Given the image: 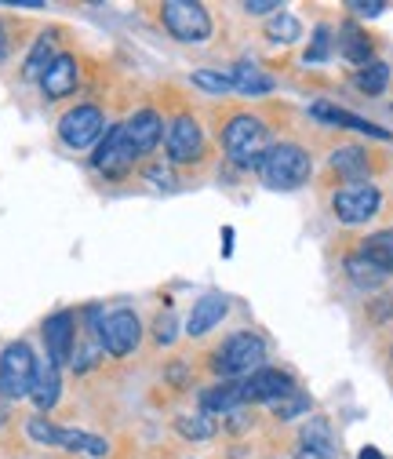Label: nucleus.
<instances>
[{
  "label": "nucleus",
  "instance_id": "nucleus-20",
  "mask_svg": "<svg viewBox=\"0 0 393 459\" xmlns=\"http://www.w3.org/2000/svg\"><path fill=\"white\" fill-rule=\"evenodd\" d=\"M241 401H244L241 383H218V386H208L201 394V409L204 412H234Z\"/></svg>",
  "mask_w": 393,
  "mask_h": 459
},
{
  "label": "nucleus",
  "instance_id": "nucleus-8",
  "mask_svg": "<svg viewBox=\"0 0 393 459\" xmlns=\"http://www.w3.org/2000/svg\"><path fill=\"white\" fill-rule=\"evenodd\" d=\"M379 204H382V194H379V186H372V183H346L339 194L331 197L335 219L346 222V226L368 222V219L379 212Z\"/></svg>",
  "mask_w": 393,
  "mask_h": 459
},
{
  "label": "nucleus",
  "instance_id": "nucleus-12",
  "mask_svg": "<svg viewBox=\"0 0 393 459\" xmlns=\"http://www.w3.org/2000/svg\"><path fill=\"white\" fill-rule=\"evenodd\" d=\"M241 394H244V401H255V405H277V401L295 394V383L280 368H259L241 383Z\"/></svg>",
  "mask_w": 393,
  "mask_h": 459
},
{
  "label": "nucleus",
  "instance_id": "nucleus-33",
  "mask_svg": "<svg viewBox=\"0 0 393 459\" xmlns=\"http://www.w3.org/2000/svg\"><path fill=\"white\" fill-rule=\"evenodd\" d=\"M328 51H331V30H328V26H317V33H313V48L306 51V63H324V59H328Z\"/></svg>",
  "mask_w": 393,
  "mask_h": 459
},
{
  "label": "nucleus",
  "instance_id": "nucleus-36",
  "mask_svg": "<svg viewBox=\"0 0 393 459\" xmlns=\"http://www.w3.org/2000/svg\"><path fill=\"white\" fill-rule=\"evenodd\" d=\"M146 179H150V183H160V186H175L172 171H164V168H150V171H146Z\"/></svg>",
  "mask_w": 393,
  "mask_h": 459
},
{
  "label": "nucleus",
  "instance_id": "nucleus-17",
  "mask_svg": "<svg viewBox=\"0 0 393 459\" xmlns=\"http://www.w3.org/2000/svg\"><path fill=\"white\" fill-rule=\"evenodd\" d=\"M59 394H63V379H59V368H55L51 361L37 365V376H33V390H30L33 405H37L40 412H47V409H55V405H59Z\"/></svg>",
  "mask_w": 393,
  "mask_h": 459
},
{
  "label": "nucleus",
  "instance_id": "nucleus-11",
  "mask_svg": "<svg viewBox=\"0 0 393 459\" xmlns=\"http://www.w3.org/2000/svg\"><path fill=\"white\" fill-rule=\"evenodd\" d=\"M44 347H47V361L55 368H63L66 361H73V347H77V321L70 310H59L44 321Z\"/></svg>",
  "mask_w": 393,
  "mask_h": 459
},
{
  "label": "nucleus",
  "instance_id": "nucleus-34",
  "mask_svg": "<svg viewBox=\"0 0 393 459\" xmlns=\"http://www.w3.org/2000/svg\"><path fill=\"white\" fill-rule=\"evenodd\" d=\"M350 12H357L361 19H379L386 12L382 0H350Z\"/></svg>",
  "mask_w": 393,
  "mask_h": 459
},
{
  "label": "nucleus",
  "instance_id": "nucleus-25",
  "mask_svg": "<svg viewBox=\"0 0 393 459\" xmlns=\"http://www.w3.org/2000/svg\"><path fill=\"white\" fill-rule=\"evenodd\" d=\"M266 37H269V40H277V44H295V40L303 37V26H299V19H295V15L277 12V15L266 22Z\"/></svg>",
  "mask_w": 393,
  "mask_h": 459
},
{
  "label": "nucleus",
  "instance_id": "nucleus-9",
  "mask_svg": "<svg viewBox=\"0 0 393 459\" xmlns=\"http://www.w3.org/2000/svg\"><path fill=\"white\" fill-rule=\"evenodd\" d=\"M164 150L172 164H197L204 157V132L190 113L172 117V125L164 128Z\"/></svg>",
  "mask_w": 393,
  "mask_h": 459
},
{
  "label": "nucleus",
  "instance_id": "nucleus-26",
  "mask_svg": "<svg viewBox=\"0 0 393 459\" xmlns=\"http://www.w3.org/2000/svg\"><path fill=\"white\" fill-rule=\"evenodd\" d=\"M354 84H357L364 95H379V91L389 84V66H386V63H368V66L357 70Z\"/></svg>",
  "mask_w": 393,
  "mask_h": 459
},
{
  "label": "nucleus",
  "instance_id": "nucleus-13",
  "mask_svg": "<svg viewBox=\"0 0 393 459\" xmlns=\"http://www.w3.org/2000/svg\"><path fill=\"white\" fill-rule=\"evenodd\" d=\"M124 135L132 143V150L142 157L150 150H157V143L164 139V121H160V113L157 109H139L132 113V117L124 121Z\"/></svg>",
  "mask_w": 393,
  "mask_h": 459
},
{
  "label": "nucleus",
  "instance_id": "nucleus-19",
  "mask_svg": "<svg viewBox=\"0 0 393 459\" xmlns=\"http://www.w3.org/2000/svg\"><path fill=\"white\" fill-rule=\"evenodd\" d=\"M361 255L372 266H379L382 273H393V230H379V234L364 238L361 241Z\"/></svg>",
  "mask_w": 393,
  "mask_h": 459
},
{
  "label": "nucleus",
  "instance_id": "nucleus-27",
  "mask_svg": "<svg viewBox=\"0 0 393 459\" xmlns=\"http://www.w3.org/2000/svg\"><path fill=\"white\" fill-rule=\"evenodd\" d=\"M346 270H350V277H354L357 284H368V289H375V284H382V277H386V273H382L379 266H372V263H368L361 252L346 259Z\"/></svg>",
  "mask_w": 393,
  "mask_h": 459
},
{
  "label": "nucleus",
  "instance_id": "nucleus-39",
  "mask_svg": "<svg viewBox=\"0 0 393 459\" xmlns=\"http://www.w3.org/2000/svg\"><path fill=\"white\" fill-rule=\"evenodd\" d=\"M4 55H8V33H4V26H0V63H4Z\"/></svg>",
  "mask_w": 393,
  "mask_h": 459
},
{
  "label": "nucleus",
  "instance_id": "nucleus-4",
  "mask_svg": "<svg viewBox=\"0 0 393 459\" xmlns=\"http://www.w3.org/2000/svg\"><path fill=\"white\" fill-rule=\"evenodd\" d=\"M160 22L183 44H204L211 37V15L204 4H197V0H164Z\"/></svg>",
  "mask_w": 393,
  "mask_h": 459
},
{
  "label": "nucleus",
  "instance_id": "nucleus-30",
  "mask_svg": "<svg viewBox=\"0 0 393 459\" xmlns=\"http://www.w3.org/2000/svg\"><path fill=\"white\" fill-rule=\"evenodd\" d=\"M310 409V397H303L299 390L295 394H288L285 401H277V405H273V412H277V420H295L299 412H306Z\"/></svg>",
  "mask_w": 393,
  "mask_h": 459
},
{
  "label": "nucleus",
  "instance_id": "nucleus-22",
  "mask_svg": "<svg viewBox=\"0 0 393 459\" xmlns=\"http://www.w3.org/2000/svg\"><path fill=\"white\" fill-rule=\"evenodd\" d=\"M331 168L339 171V176H346L350 183H364L368 176V153L361 146H343L331 153Z\"/></svg>",
  "mask_w": 393,
  "mask_h": 459
},
{
  "label": "nucleus",
  "instance_id": "nucleus-14",
  "mask_svg": "<svg viewBox=\"0 0 393 459\" xmlns=\"http://www.w3.org/2000/svg\"><path fill=\"white\" fill-rule=\"evenodd\" d=\"M310 113H313L317 121L335 125V128H350V132H361V135H372V139H389V132H386V128H379V125H372V121L357 117V113H350V109L331 106V102H313V106H310Z\"/></svg>",
  "mask_w": 393,
  "mask_h": 459
},
{
  "label": "nucleus",
  "instance_id": "nucleus-38",
  "mask_svg": "<svg viewBox=\"0 0 393 459\" xmlns=\"http://www.w3.org/2000/svg\"><path fill=\"white\" fill-rule=\"evenodd\" d=\"M357 459H386V455H382V452H379V448H372V445H364V448H361V455H357Z\"/></svg>",
  "mask_w": 393,
  "mask_h": 459
},
{
  "label": "nucleus",
  "instance_id": "nucleus-10",
  "mask_svg": "<svg viewBox=\"0 0 393 459\" xmlns=\"http://www.w3.org/2000/svg\"><path fill=\"white\" fill-rule=\"evenodd\" d=\"M106 135V117H102V109L95 106H77L70 113H63V121H59V139L73 150H88L91 143H98Z\"/></svg>",
  "mask_w": 393,
  "mask_h": 459
},
{
  "label": "nucleus",
  "instance_id": "nucleus-2",
  "mask_svg": "<svg viewBox=\"0 0 393 459\" xmlns=\"http://www.w3.org/2000/svg\"><path fill=\"white\" fill-rule=\"evenodd\" d=\"M222 150H226V157L237 168H252V164L259 168L262 153L269 150V132L252 113H237V117H230L226 128H222Z\"/></svg>",
  "mask_w": 393,
  "mask_h": 459
},
{
  "label": "nucleus",
  "instance_id": "nucleus-6",
  "mask_svg": "<svg viewBox=\"0 0 393 459\" xmlns=\"http://www.w3.org/2000/svg\"><path fill=\"white\" fill-rule=\"evenodd\" d=\"M98 347L106 354H114V358H128L135 347H139V339H142V325L132 310H109L98 317Z\"/></svg>",
  "mask_w": 393,
  "mask_h": 459
},
{
  "label": "nucleus",
  "instance_id": "nucleus-5",
  "mask_svg": "<svg viewBox=\"0 0 393 459\" xmlns=\"http://www.w3.org/2000/svg\"><path fill=\"white\" fill-rule=\"evenodd\" d=\"M33 376H37V358L30 351V342H8L0 351V394L4 397H26L33 390Z\"/></svg>",
  "mask_w": 393,
  "mask_h": 459
},
{
  "label": "nucleus",
  "instance_id": "nucleus-35",
  "mask_svg": "<svg viewBox=\"0 0 393 459\" xmlns=\"http://www.w3.org/2000/svg\"><path fill=\"white\" fill-rule=\"evenodd\" d=\"M244 12L248 15H266V12H280V4H277V0H248Z\"/></svg>",
  "mask_w": 393,
  "mask_h": 459
},
{
  "label": "nucleus",
  "instance_id": "nucleus-24",
  "mask_svg": "<svg viewBox=\"0 0 393 459\" xmlns=\"http://www.w3.org/2000/svg\"><path fill=\"white\" fill-rule=\"evenodd\" d=\"M55 63V40H51V33H44L37 44H33V51L26 55V66H22V77L26 81H40L44 74H47V66Z\"/></svg>",
  "mask_w": 393,
  "mask_h": 459
},
{
  "label": "nucleus",
  "instance_id": "nucleus-28",
  "mask_svg": "<svg viewBox=\"0 0 393 459\" xmlns=\"http://www.w3.org/2000/svg\"><path fill=\"white\" fill-rule=\"evenodd\" d=\"M197 88L211 91V95H222V91H234V77L230 74H222V70H193L190 77Z\"/></svg>",
  "mask_w": 393,
  "mask_h": 459
},
{
  "label": "nucleus",
  "instance_id": "nucleus-21",
  "mask_svg": "<svg viewBox=\"0 0 393 459\" xmlns=\"http://www.w3.org/2000/svg\"><path fill=\"white\" fill-rule=\"evenodd\" d=\"M339 51L346 55L354 66H368V63H372V40H368V33L357 30L354 22H346V26L339 30Z\"/></svg>",
  "mask_w": 393,
  "mask_h": 459
},
{
  "label": "nucleus",
  "instance_id": "nucleus-3",
  "mask_svg": "<svg viewBox=\"0 0 393 459\" xmlns=\"http://www.w3.org/2000/svg\"><path fill=\"white\" fill-rule=\"evenodd\" d=\"M266 361V342L255 332H234L211 358V368L222 379H237V376H252L259 372Z\"/></svg>",
  "mask_w": 393,
  "mask_h": 459
},
{
  "label": "nucleus",
  "instance_id": "nucleus-37",
  "mask_svg": "<svg viewBox=\"0 0 393 459\" xmlns=\"http://www.w3.org/2000/svg\"><path fill=\"white\" fill-rule=\"evenodd\" d=\"M222 241H226V245H222V255H230V252H234V230H230V226L222 230Z\"/></svg>",
  "mask_w": 393,
  "mask_h": 459
},
{
  "label": "nucleus",
  "instance_id": "nucleus-31",
  "mask_svg": "<svg viewBox=\"0 0 393 459\" xmlns=\"http://www.w3.org/2000/svg\"><path fill=\"white\" fill-rule=\"evenodd\" d=\"M153 339L160 342V347H167V342H175V310H160V314H157Z\"/></svg>",
  "mask_w": 393,
  "mask_h": 459
},
{
  "label": "nucleus",
  "instance_id": "nucleus-7",
  "mask_svg": "<svg viewBox=\"0 0 393 459\" xmlns=\"http://www.w3.org/2000/svg\"><path fill=\"white\" fill-rule=\"evenodd\" d=\"M135 160H139V153L132 150V143H128V135H124V125L106 128V135L98 139L95 157H91V164L102 171L106 179H124L128 171L135 168Z\"/></svg>",
  "mask_w": 393,
  "mask_h": 459
},
{
  "label": "nucleus",
  "instance_id": "nucleus-29",
  "mask_svg": "<svg viewBox=\"0 0 393 459\" xmlns=\"http://www.w3.org/2000/svg\"><path fill=\"white\" fill-rule=\"evenodd\" d=\"M175 427H179V434H183V437H193V441H204V437H211V434H215V427H211V420H208V416H179V420H175Z\"/></svg>",
  "mask_w": 393,
  "mask_h": 459
},
{
  "label": "nucleus",
  "instance_id": "nucleus-18",
  "mask_svg": "<svg viewBox=\"0 0 393 459\" xmlns=\"http://www.w3.org/2000/svg\"><path fill=\"white\" fill-rule=\"evenodd\" d=\"M299 459H335V441L324 420H310L303 427V441H299Z\"/></svg>",
  "mask_w": 393,
  "mask_h": 459
},
{
  "label": "nucleus",
  "instance_id": "nucleus-23",
  "mask_svg": "<svg viewBox=\"0 0 393 459\" xmlns=\"http://www.w3.org/2000/svg\"><path fill=\"white\" fill-rule=\"evenodd\" d=\"M230 77H234V91H244V95H266V91H273V81H269L255 63L234 66Z\"/></svg>",
  "mask_w": 393,
  "mask_h": 459
},
{
  "label": "nucleus",
  "instance_id": "nucleus-16",
  "mask_svg": "<svg viewBox=\"0 0 393 459\" xmlns=\"http://www.w3.org/2000/svg\"><path fill=\"white\" fill-rule=\"evenodd\" d=\"M226 310H230L226 296H218V292L201 296V299L193 303V314H190V321H186V332H190L193 339H197V335H208L222 317H226Z\"/></svg>",
  "mask_w": 393,
  "mask_h": 459
},
{
  "label": "nucleus",
  "instance_id": "nucleus-1",
  "mask_svg": "<svg viewBox=\"0 0 393 459\" xmlns=\"http://www.w3.org/2000/svg\"><path fill=\"white\" fill-rule=\"evenodd\" d=\"M313 171L310 153L299 143H273L259 160V179L269 190H299Z\"/></svg>",
  "mask_w": 393,
  "mask_h": 459
},
{
  "label": "nucleus",
  "instance_id": "nucleus-15",
  "mask_svg": "<svg viewBox=\"0 0 393 459\" xmlns=\"http://www.w3.org/2000/svg\"><path fill=\"white\" fill-rule=\"evenodd\" d=\"M77 81H81V70H77L73 55H55V63L40 77V88H44L47 99H66L77 88Z\"/></svg>",
  "mask_w": 393,
  "mask_h": 459
},
{
  "label": "nucleus",
  "instance_id": "nucleus-32",
  "mask_svg": "<svg viewBox=\"0 0 393 459\" xmlns=\"http://www.w3.org/2000/svg\"><path fill=\"white\" fill-rule=\"evenodd\" d=\"M26 430H30V437H33L37 445H55V437H59V427H55L51 420H44V416H33Z\"/></svg>",
  "mask_w": 393,
  "mask_h": 459
}]
</instances>
